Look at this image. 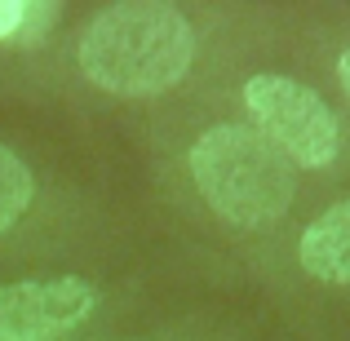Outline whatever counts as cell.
Wrapping results in <instances>:
<instances>
[{"label":"cell","mask_w":350,"mask_h":341,"mask_svg":"<svg viewBox=\"0 0 350 341\" xmlns=\"http://www.w3.org/2000/svg\"><path fill=\"white\" fill-rule=\"evenodd\" d=\"M76 62L89 85L116 98H160L187 80L196 31L169 0H120L85 27Z\"/></svg>","instance_id":"cell-1"},{"label":"cell","mask_w":350,"mask_h":341,"mask_svg":"<svg viewBox=\"0 0 350 341\" xmlns=\"http://www.w3.org/2000/svg\"><path fill=\"white\" fill-rule=\"evenodd\" d=\"M187 169L200 200L226 226L239 230H257L288 217L293 195H297L293 164L248 124L204 128L187 155Z\"/></svg>","instance_id":"cell-2"},{"label":"cell","mask_w":350,"mask_h":341,"mask_svg":"<svg viewBox=\"0 0 350 341\" xmlns=\"http://www.w3.org/2000/svg\"><path fill=\"white\" fill-rule=\"evenodd\" d=\"M253 133H262L293 169H328L342 151V124L310 85L275 71H257L244 85Z\"/></svg>","instance_id":"cell-3"},{"label":"cell","mask_w":350,"mask_h":341,"mask_svg":"<svg viewBox=\"0 0 350 341\" xmlns=\"http://www.w3.org/2000/svg\"><path fill=\"white\" fill-rule=\"evenodd\" d=\"M98 306V288L80 275L0 284V341H53L80 328Z\"/></svg>","instance_id":"cell-4"},{"label":"cell","mask_w":350,"mask_h":341,"mask_svg":"<svg viewBox=\"0 0 350 341\" xmlns=\"http://www.w3.org/2000/svg\"><path fill=\"white\" fill-rule=\"evenodd\" d=\"M297 262L315 284H350V200L324 208L297 239Z\"/></svg>","instance_id":"cell-5"},{"label":"cell","mask_w":350,"mask_h":341,"mask_svg":"<svg viewBox=\"0 0 350 341\" xmlns=\"http://www.w3.org/2000/svg\"><path fill=\"white\" fill-rule=\"evenodd\" d=\"M36 195V178L27 169L23 155H14L9 146H0V235L14 230V222L31 208Z\"/></svg>","instance_id":"cell-6"},{"label":"cell","mask_w":350,"mask_h":341,"mask_svg":"<svg viewBox=\"0 0 350 341\" xmlns=\"http://www.w3.org/2000/svg\"><path fill=\"white\" fill-rule=\"evenodd\" d=\"M337 80H342V89L350 94V44H346V53L337 58Z\"/></svg>","instance_id":"cell-7"}]
</instances>
